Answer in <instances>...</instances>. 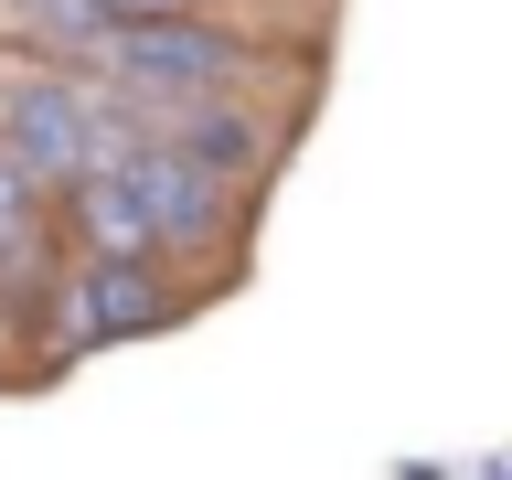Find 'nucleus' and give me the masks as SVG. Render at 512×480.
Wrapping results in <instances>:
<instances>
[{"label":"nucleus","mask_w":512,"mask_h":480,"mask_svg":"<svg viewBox=\"0 0 512 480\" xmlns=\"http://www.w3.org/2000/svg\"><path fill=\"white\" fill-rule=\"evenodd\" d=\"M128 139H150V118H139L107 75H75V64H11V75H0V150L22 160L54 203L86 182V171H107Z\"/></svg>","instance_id":"nucleus-1"},{"label":"nucleus","mask_w":512,"mask_h":480,"mask_svg":"<svg viewBox=\"0 0 512 480\" xmlns=\"http://www.w3.org/2000/svg\"><path fill=\"white\" fill-rule=\"evenodd\" d=\"M96 75H107L139 118H182V107H224V96H246L256 43H246V32H224V22H150V32H118Z\"/></svg>","instance_id":"nucleus-2"},{"label":"nucleus","mask_w":512,"mask_h":480,"mask_svg":"<svg viewBox=\"0 0 512 480\" xmlns=\"http://www.w3.org/2000/svg\"><path fill=\"white\" fill-rule=\"evenodd\" d=\"M171 320V288L160 267H128V256H64L54 267V342L96 352V342H139Z\"/></svg>","instance_id":"nucleus-3"},{"label":"nucleus","mask_w":512,"mask_h":480,"mask_svg":"<svg viewBox=\"0 0 512 480\" xmlns=\"http://www.w3.org/2000/svg\"><path fill=\"white\" fill-rule=\"evenodd\" d=\"M118 171L139 182V203H150V224H160V246H171V256L224 246V235H235V203H246V192H224L214 171H203V160H182L171 139H128Z\"/></svg>","instance_id":"nucleus-4"},{"label":"nucleus","mask_w":512,"mask_h":480,"mask_svg":"<svg viewBox=\"0 0 512 480\" xmlns=\"http://www.w3.org/2000/svg\"><path fill=\"white\" fill-rule=\"evenodd\" d=\"M64 235H75V256H128V267H160V256H171L160 224H150V203H139V182H128L118 160L64 192Z\"/></svg>","instance_id":"nucleus-5"},{"label":"nucleus","mask_w":512,"mask_h":480,"mask_svg":"<svg viewBox=\"0 0 512 480\" xmlns=\"http://www.w3.org/2000/svg\"><path fill=\"white\" fill-rule=\"evenodd\" d=\"M150 139H171L182 160H203L224 192H246L267 171V118H256L246 96H224V107H182V118H150Z\"/></svg>","instance_id":"nucleus-6"},{"label":"nucleus","mask_w":512,"mask_h":480,"mask_svg":"<svg viewBox=\"0 0 512 480\" xmlns=\"http://www.w3.org/2000/svg\"><path fill=\"white\" fill-rule=\"evenodd\" d=\"M11 32H22L32 64H75V75H96L107 43H118L107 0H11Z\"/></svg>","instance_id":"nucleus-7"},{"label":"nucleus","mask_w":512,"mask_h":480,"mask_svg":"<svg viewBox=\"0 0 512 480\" xmlns=\"http://www.w3.org/2000/svg\"><path fill=\"white\" fill-rule=\"evenodd\" d=\"M214 0H107V22L118 32H150V22H203Z\"/></svg>","instance_id":"nucleus-8"}]
</instances>
